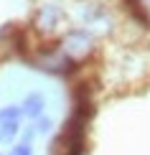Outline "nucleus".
<instances>
[{
	"mask_svg": "<svg viewBox=\"0 0 150 155\" xmlns=\"http://www.w3.org/2000/svg\"><path fill=\"white\" fill-rule=\"evenodd\" d=\"M10 155H31V147H28V143H21V145H15L10 150Z\"/></svg>",
	"mask_w": 150,
	"mask_h": 155,
	"instance_id": "20e7f679",
	"label": "nucleus"
},
{
	"mask_svg": "<svg viewBox=\"0 0 150 155\" xmlns=\"http://www.w3.org/2000/svg\"><path fill=\"white\" fill-rule=\"evenodd\" d=\"M21 117H23V109L10 104V107H3L0 109V127L3 125H21Z\"/></svg>",
	"mask_w": 150,
	"mask_h": 155,
	"instance_id": "f03ea898",
	"label": "nucleus"
},
{
	"mask_svg": "<svg viewBox=\"0 0 150 155\" xmlns=\"http://www.w3.org/2000/svg\"><path fill=\"white\" fill-rule=\"evenodd\" d=\"M48 127H51V120H46V117H36V125H33L36 132H46Z\"/></svg>",
	"mask_w": 150,
	"mask_h": 155,
	"instance_id": "7ed1b4c3",
	"label": "nucleus"
},
{
	"mask_svg": "<svg viewBox=\"0 0 150 155\" xmlns=\"http://www.w3.org/2000/svg\"><path fill=\"white\" fill-rule=\"evenodd\" d=\"M43 107H46V99H43V94H38V92L28 94V97L23 99V104H21L23 114H28V117H41Z\"/></svg>",
	"mask_w": 150,
	"mask_h": 155,
	"instance_id": "f257e3e1",
	"label": "nucleus"
}]
</instances>
